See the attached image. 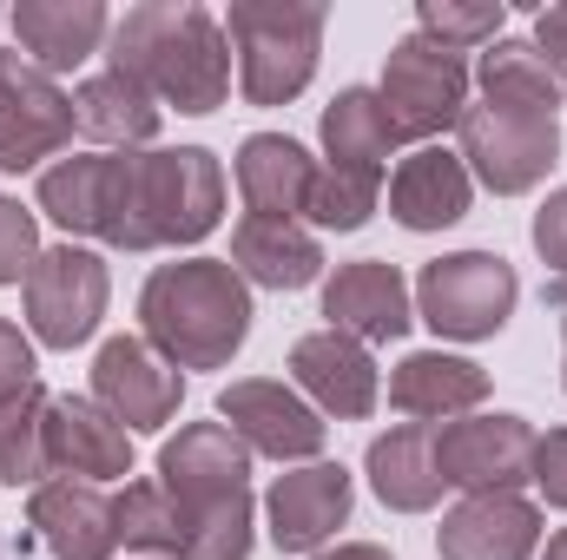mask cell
<instances>
[{
  "label": "cell",
  "instance_id": "6da1fadb",
  "mask_svg": "<svg viewBox=\"0 0 567 560\" xmlns=\"http://www.w3.org/2000/svg\"><path fill=\"white\" fill-rule=\"evenodd\" d=\"M106 66L140 80L158 106H178L192 120L218 113L231 100V40L225 20L198 0H140L113 20Z\"/></svg>",
  "mask_w": 567,
  "mask_h": 560
},
{
  "label": "cell",
  "instance_id": "7a4b0ae2",
  "mask_svg": "<svg viewBox=\"0 0 567 560\" xmlns=\"http://www.w3.org/2000/svg\"><path fill=\"white\" fill-rule=\"evenodd\" d=\"M251 283L231 258H178L140 283V336L178 370H231L251 343Z\"/></svg>",
  "mask_w": 567,
  "mask_h": 560
},
{
  "label": "cell",
  "instance_id": "3957f363",
  "mask_svg": "<svg viewBox=\"0 0 567 560\" xmlns=\"http://www.w3.org/2000/svg\"><path fill=\"white\" fill-rule=\"evenodd\" d=\"M323 0H231L225 40L238 53V93L251 106H290L317 80L323 60Z\"/></svg>",
  "mask_w": 567,
  "mask_h": 560
},
{
  "label": "cell",
  "instance_id": "277c9868",
  "mask_svg": "<svg viewBox=\"0 0 567 560\" xmlns=\"http://www.w3.org/2000/svg\"><path fill=\"white\" fill-rule=\"evenodd\" d=\"M410 290H416V323H429L442 343H488L508 330L522 303V278L502 251H442Z\"/></svg>",
  "mask_w": 567,
  "mask_h": 560
},
{
  "label": "cell",
  "instance_id": "5b68a950",
  "mask_svg": "<svg viewBox=\"0 0 567 560\" xmlns=\"http://www.w3.org/2000/svg\"><path fill=\"white\" fill-rule=\"evenodd\" d=\"M377 93H383V106H390V120H396L403 139L442 145V133H455L462 113H468L475 73H468L462 53L435 46L429 33L410 27V33L383 53V80H377Z\"/></svg>",
  "mask_w": 567,
  "mask_h": 560
},
{
  "label": "cell",
  "instance_id": "8992f818",
  "mask_svg": "<svg viewBox=\"0 0 567 560\" xmlns=\"http://www.w3.org/2000/svg\"><path fill=\"white\" fill-rule=\"evenodd\" d=\"M455 152H462V165H468V178H475L482 191L522 198V191H535V185L561 165V120L468 100V113H462V126H455Z\"/></svg>",
  "mask_w": 567,
  "mask_h": 560
},
{
  "label": "cell",
  "instance_id": "52a82bcc",
  "mask_svg": "<svg viewBox=\"0 0 567 560\" xmlns=\"http://www.w3.org/2000/svg\"><path fill=\"white\" fill-rule=\"evenodd\" d=\"M20 303H27V336L40 350H80L100 336V317L113 303V271L93 245H47L40 265L20 283Z\"/></svg>",
  "mask_w": 567,
  "mask_h": 560
},
{
  "label": "cell",
  "instance_id": "ba28073f",
  "mask_svg": "<svg viewBox=\"0 0 567 560\" xmlns=\"http://www.w3.org/2000/svg\"><path fill=\"white\" fill-rule=\"evenodd\" d=\"M140 178L152 251L205 245L225 225V165L212 145H152L140 152Z\"/></svg>",
  "mask_w": 567,
  "mask_h": 560
},
{
  "label": "cell",
  "instance_id": "9c48e42d",
  "mask_svg": "<svg viewBox=\"0 0 567 560\" xmlns=\"http://www.w3.org/2000/svg\"><path fill=\"white\" fill-rule=\"evenodd\" d=\"M73 93L20 46H0V172H47L73 145Z\"/></svg>",
  "mask_w": 567,
  "mask_h": 560
},
{
  "label": "cell",
  "instance_id": "30bf717a",
  "mask_svg": "<svg viewBox=\"0 0 567 560\" xmlns=\"http://www.w3.org/2000/svg\"><path fill=\"white\" fill-rule=\"evenodd\" d=\"M435 462L455 495H522L535 462V422L515 409H475L435 428Z\"/></svg>",
  "mask_w": 567,
  "mask_h": 560
},
{
  "label": "cell",
  "instance_id": "8fae6325",
  "mask_svg": "<svg viewBox=\"0 0 567 560\" xmlns=\"http://www.w3.org/2000/svg\"><path fill=\"white\" fill-rule=\"evenodd\" d=\"M218 422L251 455H271L278 468L323 462V442H330V422L317 416L290 383H278V376H238V383H225L218 390Z\"/></svg>",
  "mask_w": 567,
  "mask_h": 560
},
{
  "label": "cell",
  "instance_id": "7c38bea8",
  "mask_svg": "<svg viewBox=\"0 0 567 560\" xmlns=\"http://www.w3.org/2000/svg\"><path fill=\"white\" fill-rule=\"evenodd\" d=\"M113 422H126V435H158L178 422L185 403V370L165 363L145 336H106L93 350V390H86Z\"/></svg>",
  "mask_w": 567,
  "mask_h": 560
},
{
  "label": "cell",
  "instance_id": "4fadbf2b",
  "mask_svg": "<svg viewBox=\"0 0 567 560\" xmlns=\"http://www.w3.org/2000/svg\"><path fill=\"white\" fill-rule=\"evenodd\" d=\"M357 508V481L343 462H297L265 488V535L278 554H323L337 541V528H350Z\"/></svg>",
  "mask_w": 567,
  "mask_h": 560
},
{
  "label": "cell",
  "instance_id": "5bb4252c",
  "mask_svg": "<svg viewBox=\"0 0 567 560\" xmlns=\"http://www.w3.org/2000/svg\"><path fill=\"white\" fill-rule=\"evenodd\" d=\"M251 462L258 455L225 422H185L158 448V488L178 501V515H205V508L251 495Z\"/></svg>",
  "mask_w": 567,
  "mask_h": 560
},
{
  "label": "cell",
  "instance_id": "9a60e30c",
  "mask_svg": "<svg viewBox=\"0 0 567 560\" xmlns=\"http://www.w3.org/2000/svg\"><path fill=\"white\" fill-rule=\"evenodd\" d=\"M290 390L323 422H363L383 403V370H377L370 343H357L343 330H303L290 343Z\"/></svg>",
  "mask_w": 567,
  "mask_h": 560
},
{
  "label": "cell",
  "instance_id": "2e32d148",
  "mask_svg": "<svg viewBox=\"0 0 567 560\" xmlns=\"http://www.w3.org/2000/svg\"><path fill=\"white\" fill-rule=\"evenodd\" d=\"M20 548H47L53 560H113L120 554V508L100 481H40L27 495Z\"/></svg>",
  "mask_w": 567,
  "mask_h": 560
},
{
  "label": "cell",
  "instance_id": "e0dca14e",
  "mask_svg": "<svg viewBox=\"0 0 567 560\" xmlns=\"http://www.w3.org/2000/svg\"><path fill=\"white\" fill-rule=\"evenodd\" d=\"M416 323V290L390 258H357L323 278V330H343L357 343H396Z\"/></svg>",
  "mask_w": 567,
  "mask_h": 560
},
{
  "label": "cell",
  "instance_id": "ac0fdd59",
  "mask_svg": "<svg viewBox=\"0 0 567 560\" xmlns=\"http://www.w3.org/2000/svg\"><path fill=\"white\" fill-rule=\"evenodd\" d=\"M542 508L528 495H462L442 528L435 554L442 560H535L542 554Z\"/></svg>",
  "mask_w": 567,
  "mask_h": 560
},
{
  "label": "cell",
  "instance_id": "d6986e66",
  "mask_svg": "<svg viewBox=\"0 0 567 560\" xmlns=\"http://www.w3.org/2000/svg\"><path fill=\"white\" fill-rule=\"evenodd\" d=\"M47 468L66 481H126L133 475V435L93 396H53L47 403Z\"/></svg>",
  "mask_w": 567,
  "mask_h": 560
},
{
  "label": "cell",
  "instance_id": "ffe728a7",
  "mask_svg": "<svg viewBox=\"0 0 567 560\" xmlns=\"http://www.w3.org/2000/svg\"><path fill=\"white\" fill-rule=\"evenodd\" d=\"M468 205H475V178H468L455 145H416V152L396 158V172H390V218L403 231H416V238L449 231V225L468 218Z\"/></svg>",
  "mask_w": 567,
  "mask_h": 560
},
{
  "label": "cell",
  "instance_id": "44dd1931",
  "mask_svg": "<svg viewBox=\"0 0 567 560\" xmlns=\"http://www.w3.org/2000/svg\"><path fill=\"white\" fill-rule=\"evenodd\" d=\"M20 53L40 66V73H80L106 40H113V13L106 0H20L7 13Z\"/></svg>",
  "mask_w": 567,
  "mask_h": 560
},
{
  "label": "cell",
  "instance_id": "7402d4cb",
  "mask_svg": "<svg viewBox=\"0 0 567 560\" xmlns=\"http://www.w3.org/2000/svg\"><path fill=\"white\" fill-rule=\"evenodd\" d=\"M488 403V370L455 350H410L390 370V409L410 422H462Z\"/></svg>",
  "mask_w": 567,
  "mask_h": 560
},
{
  "label": "cell",
  "instance_id": "603a6c76",
  "mask_svg": "<svg viewBox=\"0 0 567 560\" xmlns=\"http://www.w3.org/2000/svg\"><path fill=\"white\" fill-rule=\"evenodd\" d=\"M231 271L251 290H310L323 283V238L303 218H238Z\"/></svg>",
  "mask_w": 567,
  "mask_h": 560
},
{
  "label": "cell",
  "instance_id": "cb8c5ba5",
  "mask_svg": "<svg viewBox=\"0 0 567 560\" xmlns=\"http://www.w3.org/2000/svg\"><path fill=\"white\" fill-rule=\"evenodd\" d=\"M363 475H370V495L390 508V515H429L442 501V462H435V422H396L370 442L363 455Z\"/></svg>",
  "mask_w": 567,
  "mask_h": 560
},
{
  "label": "cell",
  "instance_id": "d4e9b609",
  "mask_svg": "<svg viewBox=\"0 0 567 560\" xmlns=\"http://www.w3.org/2000/svg\"><path fill=\"white\" fill-rule=\"evenodd\" d=\"M231 178H238L245 218H303L317 158H310V145L290 139V133H251L238 145V158H231Z\"/></svg>",
  "mask_w": 567,
  "mask_h": 560
},
{
  "label": "cell",
  "instance_id": "484cf974",
  "mask_svg": "<svg viewBox=\"0 0 567 560\" xmlns=\"http://www.w3.org/2000/svg\"><path fill=\"white\" fill-rule=\"evenodd\" d=\"M73 126L100 152H152L158 126H165V106L145 93L140 80L100 66V73H86L73 86Z\"/></svg>",
  "mask_w": 567,
  "mask_h": 560
},
{
  "label": "cell",
  "instance_id": "4316f807",
  "mask_svg": "<svg viewBox=\"0 0 567 560\" xmlns=\"http://www.w3.org/2000/svg\"><path fill=\"white\" fill-rule=\"evenodd\" d=\"M317 139H323V165L383 178L390 158H396V145H403V133H396V120H390V106H383L377 86H343V93H330V106L317 120Z\"/></svg>",
  "mask_w": 567,
  "mask_h": 560
},
{
  "label": "cell",
  "instance_id": "83f0119b",
  "mask_svg": "<svg viewBox=\"0 0 567 560\" xmlns=\"http://www.w3.org/2000/svg\"><path fill=\"white\" fill-rule=\"evenodd\" d=\"M106 172H113V152H73L60 165L40 172L33 185V211L53 218L73 245H100V225H106Z\"/></svg>",
  "mask_w": 567,
  "mask_h": 560
},
{
  "label": "cell",
  "instance_id": "f1b7e54d",
  "mask_svg": "<svg viewBox=\"0 0 567 560\" xmlns=\"http://www.w3.org/2000/svg\"><path fill=\"white\" fill-rule=\"evenodd\" d=\"M468 73H475V86H482L488 106H515V113H548L555 120V106L567 100L555 66L542 60V46L535 40H515V33H502L495 46H482Z\"/></svg>",
  "mask_w": 567,
  "mask_h": 560
},
{
  "label": "cell",
  "instance_id": "f546056e",
  "mask_svg": "<svg viewBox=\"0 0 567 560\" xmlns=\"http://www.w3.org/2000/svg\"><path fill=\"white\" fill-rule=\"evenodd\" d=\"M47 390L40 383H27L20 396H7L0 403V488H40V481H53V468H47Z\"/></svg>",
  "mask_w": 567,
  "mask_h": 560
},
{
  "label": "cell",
  "instance_id": "4dcf8cb0",
  "mask_svg": "<svg viewBox=\"0 0 567 560\" xmlns=\"http://www.w3.org/2000/svg\"><path fill=\"white\" fill-rule=\"evenodd\" d=\"M113 508H120V548L140 560H178L185 554V515H178V501L158 488V475L152 481H126L120 495H113Z\"/></svg>",
  "mask_w": 567,
  "mask_h": 560
},
{
  "label": "cell",
  "instance_id": "1f68e13d",
  "mask_svg": "<svg viewBox=\"0 0 567 560\" xmlns=\"http://www.w3.org/2000/svg\"><path fill=\"white\" fill-rule=\"evenodd\" d=\"M377 198H383V178L370 172H343V165H317L310 178V198H303V225L323 238V231H363L377 218Z\"/></svg>",
  "mask_w": 567,
  "mask_h": 560
},
{
  "label": "cell",
  "instance_id": "d6a6232c",
  "mask_svg": "<svg viewBox=\"0 0 567 560\" xmlns=\"http://www.w3.org/2000/svg\"><path fill=\"white\" fill-rule=\"evenodd\" d=\"M416 33H429L449 53H482L508 33L502 0H416Z\"/></svg>",
  "mask_w": 567,
  "mask_h": 560
},
{
  "label": "cell",
  "instance_id": "836d02e7",
  "mask_svg": "<svg viewBox=\"0 0 567 560\" xmlns=\"http://www.w3.org/2000/svg\"><path fill=\"white\" fill-rule=\"evenodd\" d=\"M40 251H47L40 245V211L0 191V290L7 283H27V271L40 265Z\"/></svg>",
  "mask_w": 567,
  "mask_h": 560
},
{
  "label": "cell",
  "instance_id": "e575fe53",
  "mask_svg": "<svg viewBox=\"0 0 567 560\" xmlns=\"http://www.w3.org/2000/svg\"><path fill=\"white\" fill-rule=\"evenodd\" d=\"M528 238H535V258L548 265V278L567 283V185H555V191L535 205V225H528Z\"/></svg>",
  "mask_w": 567,
  "mask_h": 560
},
{
  "label": "cell",
  "instance_id": "d590c367",
  "mask_svg": "<svg viewBox=\"0 0 567 560\" xmlns=\"http://www.w3.org/2000/svg\"><path fill=\"white\" fill-rule=\"evenodd\" d=\"M528 481L548 508H567V428L535 435V462H528Z\"/></svg>",
  "mask_w": 567,
  "mask_h": 560
},
{
  "label": "cell",
  "instance_id": "8d00e7d4",
  "mask_svg": "<svg viewBox=\"0 0 567 560\" xmlns=\"http://www.w3.org/2000/svg\"><path fill=\"white\" fill-rule=\"evenodd\" d=\"M33 350H40V343H33L20 323H7V317H0V403H7V396H20L27 383H40V356H33Z\"/></svg>",
  "mask_w": 567,
  "mask_h": 560
},
{
  "label": "cell",
  "instance_id": "74e56055",
  "mask_svg": "<svg viewBox=\"0 0 567 560\" xmlns=\"http://www.w3.org/2000/svg\"><path fill=\"white\" fill-rule=\"evenodd\" d=\"M535 46H542V60L555 66V80H561V93H567V0L535 13Z\"/></svg>",
  "mask_w": 567,
  "mask_h": 560
},
{
  "label": "cell",
  "instance_id": "f35d334b",
  "mask_svg": "<svg viewBox=\"0 0 567 560\" xmlns=\"http://www.w3.org/2000/svg\"><path fill=\"white\" fill-rule=\"evenodd\" d=\"M310 560H396L383 541H330L323 554H310Z\"/></svg>",
  "mask_w": 567,
  "mask_h": 560
},
{
  "label": "cell",
  "instance_id": "ab89813d",
  "mask_svg": "<svg viewBox=\"0 0 567 560\" xmlns=\"http://www.w3.org/2000/svg\"><path fill=\"white\" fill-rule=\"evenodd\" d=\"M548 303L561 310V383H567V283H548Z\"/></svg>",
  "mask_w": 567,
  "mask_h": 560
},
{
  "label": "cell",
  "instance_id": "60d3db41",
  "mask_svg": "<svg viewBox=\"0 0 567 560\" xmlns=\"http://www.w3.org/2000/svg\"><path fill=\"white\" fill-rule=\"evenodd\" d=\"M535 560H567V528H555V535L542 541V554H535Z\"/></svg>",
  "mask_w": 567,
  "mask_h": 560
},
{
  "label": "cell",
  "instance_id": "b9f144b4",
  "mask_svg": "<svg viewBox=\"0 0 567 560\" xmlns=\"http://www.w3.org/2000/svg\"><path fill=\"white\" fill-rule=\"evenodd\" d=\"M0 27H7V7H0Z\"/></svg>",
  "mask_w": 567,
  "mask_h": 560
},
{
  "label": "cell",
  "instance_id": "7bdbcfd3",
  "mask_svg": "<svg viewBox=\"0 0 567 560\" xmlns=\"http://www.w3.org/2000/svg\"><path fill=\"white\" fill-rule=\"evenodd\" d=\"M0 560H7V541H0Z\"/></svg>",
  "mask_w": 567,
  "mask_h": 560
}]
</instances>
